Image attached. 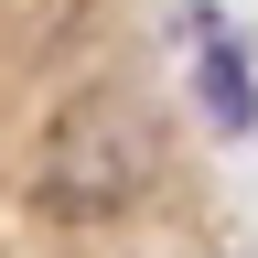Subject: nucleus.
Here are the masks:
<instances>
[{
	"mask_svg": "<svg viewBox=\"0 0 258 258\" xmlns=\"http://www.w3.org/2000/svg\"><path fill=\"white\" fill-rule=\"evenodd\" d=\"M151 161H161V118L140 97H76V108L43 129L32 205L64 215V226H97V215H118L129 194L151 183Z\"/></svg>",
	"mask_w": 258,
	"mask_h": 258,
	"instance_id": "f257e3e1",
	"label": "nucleus"
},
{
	"mask_svg": "<svg viewBox=\"0 0 258 258\" xmlns=\"http://www.w3.org/2000/svg\"><path fill=\"white\" fill-rule=\"evenodd\" d=\"M194 86H205V118L226 140H247L258 129V86H247V43L226 22H194Z\"/></svg>",
	"mask_w": 258,
	"mask_h": 258,
	"instance_id": "f03ea898",
	"label": "nucleus"
}]
</instances>
